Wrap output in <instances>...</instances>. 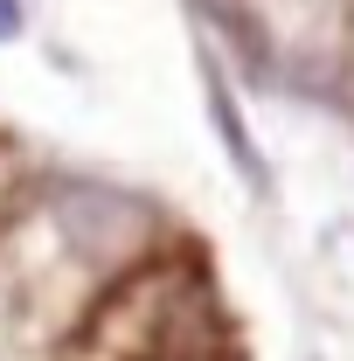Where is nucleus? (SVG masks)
<instances>
[{
  "label": "nucleus",
  "mask_w": 354,
  "mask_h": 361,
  "mask_svg": "<svg viewBox=\"0 0 354 361\" xmlns=\"http://www.w3.org/2000/svg\"><path fill=\"white\" fill-rule=\"evenodd\" d=\"M202 97H209V126H216L222 153H229V167L243 174V188H250V195H271V167H264V146H257V133H250V118H243L236 90L222 84L216 56H202Z\"/></svg>",
  "instance_id": "f03ea898"
},
{
  "label": "nucleus",
  "mask_w": 354,
  "mask_h": 361,
  "mask_svg": "<svg viewBox=\"0 0 354 361\" xmlns=\"http://www.w3.org/2000/svg\"><path fill=\"white\" fill-rule=\"evenodd\" d=\"M21 35V0H0V42Z\"/></svg>",
  "instance_id": "7ed1b4c3"
},
{
  "label": "nucleus",
  "mask_w": 354,
  "mask_h": 361,
  "mask_svg": "<svg viewBox=\"0 0 354 361\" xmlns=\"http://www.w3.org/2000/svg\"><path fill=\"white\" fill-rule=\"evenodd\" d=\"M42 229L70 250L77 271H133L160 243V209L90 174H63L42 188Z\"/></svg>",
  "instance_id": "f257e3e1"
}]
</instances>
